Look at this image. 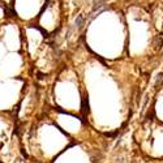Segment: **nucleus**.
Wrapping results in <instances>:
<instances>
[{"label":"nucleus","instance_id":"f257e3e1","mask_svg":"<svg viewBox=\"0 0 163 163\" xmlns=\"http://www.w3.org/2000/svg\"><path fill=\"white\" fill-rule=\"evenodd\" d=\"M82 22H84V17H82V14H80V16L76 19L74 24H76V26H82Z\"/></svg>","mask_w":163,"mask_h":163}]
</instances>
